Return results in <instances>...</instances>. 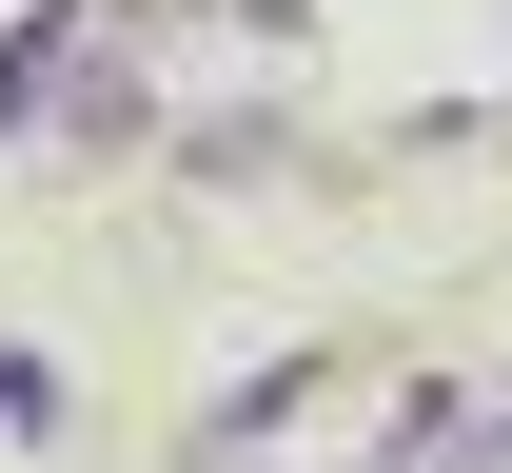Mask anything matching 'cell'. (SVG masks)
Listing matches in <instances>:
<instances>
[{
  "instance_id": "1",
  "label": "cell",
  "mask_w": 512,
  "mask_h": 473,
  "mask_svg": "<svg viewBox=\"0 0 512 473\" xmlns=\"http://www.w3.org/2000/svg\"><path fill=\"white\" fill-rule=\"evenodd\" d=\"M40 79H60V20H40V40H0V119H40Z\"/></svg>"
}]
</instances>
